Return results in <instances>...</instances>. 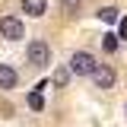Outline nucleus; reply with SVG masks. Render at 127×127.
<instances>
[{
	"instance_id": "obj_1",
	"label": "nucleus",
	"mask_w": 127,
	"mask_h": 127,
	"mask_svg": "<svg viewBox=\"0 0 127 127\" xmlns=\"http://www.w3.org/2000/svg\"><path fill=\"white\" fill-rule=\"evenodd\" d=\"M98 67L95 57L89 51H76L73 57H70V73H76V76H92V70Z\"/></svg>"
},
{
	"instance_id": "obj_2",
	"label": "nucleus",
	"mask_w": 127,
	"mask_h": 127,
	"mask_svg": "<svg viewBox=\"0 0 127 127\" xmlns=\"http://www.w3.org/2000/svg\"><path fill=\"white\" fill-rule=\"evenodd\" d=\"M0 35H3L6 41H19V38L26 35V29H22V22H19L16 16H3V19H0Z\"/></svg>"
},
{
	"instance_id": "obj_3",
	"label": "nucleus",
	"mask_w": 127,
	"mask_h": 127,
	"mask_svg": "<svg viewBox=\"0 0 127 127\" xmlns=\"http://www.w3.org/2000/svg\"><path fill=\"white\" fill-rule=\"evenodd\" d=\"M29 64H35V67L51 64V48H48L45 41H32L29 45Z\"/></svg>"
},
{
	"instance_id": "obj_4",
	"label": "nucleus",
	"mask_w": 127,
	"mask_h": 127,
	"mask_svg": "<svg viewBox=\"0 0 127 127\" xmlns=\"http://www.w3.org/2000/svg\"><path fill=\"white\" fill-rule=\"evenodd\" d=\"M92 83L98 89H111V86H114V70H111L108 64H98L92 70Z\"/></svg>"
},
{
	"instance_id": "obj_5",
	"label": "nucleus",
	"mask_w": 127,
	"mask_h": 127,
	"mask_svg": "<svg viewBox=\"0 0 127 127\" xmlns=\"http://www.w3.org/2000/svg\"><path fill=\"white\" fill-rule=\"evenodd\" d=\"M16 83H19L16 67H10V64H0V89H16Z\"/></svg>"
},
{
	"instance_id": "obj_6",
	"label": "nucleus",
	"mask_w": 127,
	"mask_h": 127,
	"mask_svg": "<svg viewBox=\"0 0 127 127\" xmlns=\"http://www.w3.org/2000/svg\"><path fill=\"white\" fill-rule=\"evenodd\" d=\"M22 13L26 16H45L48 13V0H22Z\"/></svg>"
},
{
	"instance_id": "obj_7",
	"label": "nucleus",
	"mask_w": 127,
	"mask_h": 127,
	"mask_svg": "<svg viewBox=\"0 0 127 127\" xmlns=\"http://www.w3.org/2000/svg\"><path fill=\"white\" fill-rule=\"evenodd\" d=\"M118 6H102V10H98V19H102V22H118Z\"/></svg>"
},
{
	"instance_id": "obj_8",
	"label": "nucleus",
	"mask_w": 127,
	"mask_h": 127,
	"mask_svg": "<svg viewBox=\"0 0 127 127\" xmlns=\"http://www.w3.org/2000/svg\"><path fill=\"white\" fill-rule=\"evenodd\" d=\"M29 108H32V111H41V108H45V95L38 92V89L29 92Z\"/></svg>"
},
{
	"instance_id": "obj_9",
	"label": "nucleus",
	"mask_w": 127,
	"mask_h": 127,
	"mask_svg": "<svg viewBox=\"0 0 127 127\" xmlns=\"http://www.w3.org/2000/svg\"><path fill=\"white\" fill-rule=\"evenodd\" d=\"M67 83H70V67H61L54 73V86H67Z\"/></svg>"
},
{
	"instance_id": "obj_10",
	"label": "nucleus",
	"mask_w": 127,
	"mask_h": 127,
	"mask_svg": "<svg viewBox=\"0 0 127 127\" xmlns=\"http://www.w3.org/2000/svg\"><path fill=\"white\" fill-rule=\"evenodd\" d=\"M118 41H121L118 35H105V41H102V48H105L108 54H114V51H118Z\"/></svg>"
},
{
	"instance_id": "obj_11",
	"label": "nucleus",
	"mask_w": 127,
	"mask_h": 127,
	"mask_svg": "<svg viewBox=\"0 0 127 127\" xmlns=\"http://www.w3.org/2000/svg\"><path fill=\"white\" fill-rule=\"evenodd\" d=\"M79 3L83 0H64V13H79Z\"/></svg>"
}]
</instances>
